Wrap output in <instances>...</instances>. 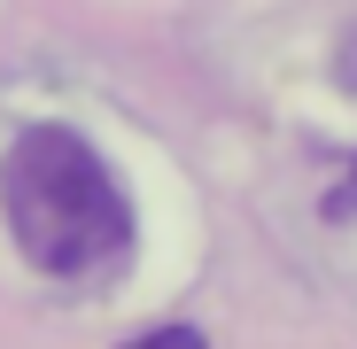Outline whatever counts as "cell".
Instances as JSON below:
<instances>
[{"label":"cell","mask_w":357,"mask_h":349,"mask_svg":"<svg viewBox=\"0 0 357 349\" xmlns=\"http://www.w3.org/2000/svg\"><path fill=\"white\" fill-rule=\"evenodd\" d=\"M0 210H8L16 249L39 272H54V279L109 272L132 249V202H125V187H116V171L70 125H24L8 140Z\"/></svg>","instance_id":"obj_1"},{"label":"cell","mask_w":357,"mask_h":349,"mask_svg":"<svg viewBox=\"0 0 357 349\" xmlns=\"http://www.w3.org/2000/svg\"><path fill=\"white\" fill-rule=\"evenodd\" d=\"M125 349H210V341H202L195 326H155V334H132Z\"/></svg>","instance_id":"obj_2"},{"label":"cell","mask_w":357,"mask_h":349,"mask_svg":"<svg viewBox=\"0 0 357 349\" xmlns=\"http://www.w3.org/2000/svg\"><path fill=\"white\" fill-rule=\"evenodd\" d=\"M326 217H334V225H342V217H357V163L334 179V194H326Z\"/></svg>","instance_id":"obj_3"}]
</instances>
